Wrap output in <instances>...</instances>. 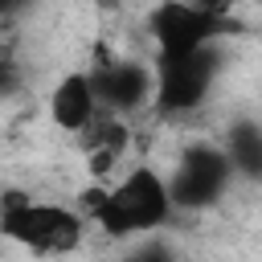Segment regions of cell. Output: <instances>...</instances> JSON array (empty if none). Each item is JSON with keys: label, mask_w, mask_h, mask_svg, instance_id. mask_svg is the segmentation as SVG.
<instances>
[{"label": "cell", "mask_w": 262, "mask_h": 262, "mask_svg": "<svg viewBox=\"0 0 262 262\" xmlns=\"http://www.w3.org/2000/svg\"><path fill=\"white\" fill-rule=\"evenodd\" d=\"M123 262H176V254H172V246H168V242L147 237V242H139Z\"/></svg>", "instance_id": "cell-10"}, {"label": "cell", "mask_w": 262, "mask_h": 262, "mask_svg": "<svg viewBox=\"0 0 262 262\" xmlns=\"http://www.w3.org/2000/svg\"><path fill=\"white\" fill-rule=\"evenodd\" d=\"M151 37L160 45V57H180L192 49H205L221 37L225 20L213 8H196V4H160L147 16Z\"/></svg>", "instance_id": "cell-6"}, {"label": "cell", "mask_w": 262, "mask_h": 262, "mask_svg": "<svg viewBox=\"0 0 262 262\" xmlns=\"http://www.w3.org/2000/svg\"><path fill=\"white\" fill-rule=\"evenodd\" d=\"M16 90H20V70H16L12 61H0V102L12 98Z\"/></svg>", "instance_id": "cell-11"}, {"label": "cell", "mask_w": 262, "mask_h": 262, "mask_svg": "<svg viewBox=\"0 0 262 262\" xmlns=\"http://www.w3.org/2000/svg\"><path fill=\"white\" fill-rule=\"evenodd\" d=\"M221 151H225L233 176H246V180L262 176V127L254 119H237L229 127V139H225Z\"/></svg>", "instance_id": "cell-9"}, {"label": "cell", "mask_w": 262, "mask_h": 262, "mask_svg": "<svg viewBox=\"0 0 262 262\" xmlns=\"http://www.w3.org/2000/svg\"><path fill=\"white\" fill-rule=\"evenodd\" d=\"M86 82L98 115H111V119L131 115L151 98V70L127 57H106L102 49L94 57V70H86Z\"/></svg>", "instance_id": "cell-5"}, {"label": "cell", "mask_w": 262, "mask_h": 262, "mask_svg": "<svg viewBox=\"0 0 262 262\" xmlns=\"http://www.w3.org/2000/svg\"><path fill=\"white\" fill-rule=\"evenodd\" d=\"M217 70H221V53L217 45H205V49H192V53H180V57H160V70L151 74V98L164 115H188L196 111L213 82H217Z\"/></svg>", "instance_id": "cell-3"}, {"label": "cell", "mask_w": 262, "mask_h": 262, "mask_svg": "<svg viewBox=\"0 0 262 262\" xmlns=\"http://www.w3.org/2000/svg\"><path fill=\"white\" fill-rule=\"evenodd\" d=\"M78 135H82V147H86L90 168H94L98 176H102V172L119 160V151L127 147V131H123V123L111 119V115H94L90 127H82Z\"/></svg>", "instance_id": "cell-8"}, {"label": "cell", "mask_w": 262, "mask_h": 262, "mask_svg": "<svg viewBox=\"0 0 262 262\" xmlns=\"http://www.w3.org/2000/svg\"><path fill=\"white\" fill-rule=\"evenodd\" d=\"M49 115H53V123H57L61 131H82V127H90V119L98 115V106H94L86 70H74V74H66V78L53 86Z\"/></svg>", "instance_id": "cell-7"}, {"label": "cell", "mask_w": 262, "mask_h": 262, "mask_svg": "<svg viewBox=\"0 0 262 262\" xmlns=\"http://www.w3.org/2000/svg\"><path fill=\"white\" fill-rule=\"evenodd\" d=\"M0 233L41 258H57V254H74L82 246V217L66 205L29 201V196L12 192L0 209Z\"/></svg>", "instance_id": "cell-2"}, {"label": "cell", "mask_w": 262, "mask_h": 262, "mask_svg": "<svg viewBox=\"0 0 262 262\" xmlns=\"http://www.w3.org/2000/svg\"><path fill=\"white\" fill-rule=\"evenodd\" d=\"M90 217L102 225L106 237H131L143 229H160L172 221V201H168V184L156 168H131L115 188H90L86 192Z\"/></svg>", "instance_id": "cell-1"}, {"label": "cell", "mask_w": 262, "mask_h": 262, "mask_svg": "<svg viewBox=\"0 0 262 262\" xmlns=\"http://www.w3.org/2000/svg\"><path fill=\"white\" fill-rule=\"evenodd\" d=\"M229 180H233V168H229L225 151L213 143H196L180 156L176 172L164 184H168L172 209H209L225 196Z\"/></svg>", "instance_id": "cell-4"}]
</instances>
